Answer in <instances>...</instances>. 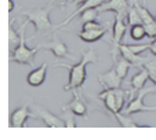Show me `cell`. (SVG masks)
<instances>
[{
  "mask_svg": "<svg viewBox=\"0 0 156 140\" xmlns=\"http://www.w3.org/2000/svg\"><path fill=\"white\" fill-rule=\"evenodd\" d=\"M155 87H156V85H155Z\"/></svg>",
  "mask_w": 156,
  "mask_h": 140,
  "instance_id": "cell-33",
  "label": "cell"
},
{
  "mask_svg": "<svg viewBox=\"0 0 156 140\" xmlns=\"http://www.w3.org/2000/svg\"><path fill=\"white\" fill-rule=\"evenodd\" d=\"M101 28H105V26H102V23L97 22V21H90V22H86V23H83L82 30H90V29H101Z\"/></svg>",
  "mask_w": 156,
  "mask_h": 140,
  "instance_id": "cell-27",
  "label": "cell"
},
{
  "mask_svg": "<svg viewBox=\"0 0 156 140\" xmlns=\"http://www.w3.org/2000/svg\"><path fill=\"white\" fill-rule=\"evenodd\" d=\"M35 111L37 118H40L46 126H50V128H62V126H65V120L54 115L51 111L43 110V108H36Z\"/></svg>",
  "mask_w": 156,
  "mask_h": 140,
  "instance_id": "cell-13",
  "label": "cell"
},
{
  "mask_svg": "<svg viewBox=\"0 0 156 140\" xmlns=\"http://www.w3.org/2000/svg\"><path fill=\"white\" fill-rule=\"evenodd\" d=\"M55 8V4L48 3L47 6L39 7V8H32V10H25L21 12V15H25L27 21L25 23H33L35 26V32H43V30H53V23L50 19L51 11Z\"/></svg>",
  "mask_w": 156,
  "mask_h": 140,
  "instance_id": "cell-2",
  "label": "cell"
},
{
  "mask_svg": "<svg viewBox=\"0 0 156 140\" xmlns=\"http://www.w3.org/2000/svg\"><path fill=\"white\" fill-rule=\"evenodd\" d=\"M112 48L118 51V52L120 54L123 58H126L129 62H131L133 66H137V67H140V69H141V67L148 62V59H149V58H144V56H140V54L133 52V51L130 50L129 47H127V44L113 43V41H112Z\"/></svg>",
  "mask_w": 156,
  "mask_h": 140,
  "instance_id": "cell-8",
  "label": "cell"
},
{
  "mask_svg": "<svg viewBox=\"0 0 156 140\" xmlns=\"http://www.w3.org/2000/svg\"><path fill=\"white\" fill-rule=\"evenodd\" d=\"M15 8V3L14 0H9V12H12V10Z\"/></svg>",
  "mask_w": 156,
  "mask_h": 140,
  "instance_id": "cell-30",
  "label": "cell"
},
{
  "mask_svg": "<svg viewBox=\"0 0 156 140\" xmlns=\"http://www.w3.org/2000/svg\"><path fill=\"white\" fill-rule=\"evenodd\" d=\"M98 59L94 48H90L88 51H82V58L75 65H66V63H54V66L66 67L69 70V80L68 84L64 85V91H73L79 89L83 87L86 81V66L88 63H95Z\"/></svg>",
  "mask_w": 156,
  "mask_h": 140,
  "instance_id": "cell-1",
  "label": "cell"
},
{
  "mask_svg": "<svg viewBox=\"0 0 156 140\" xmlns=\"http://www.w3.org/2000/svg\"><path fill=\"white\" fill-rule=\"evenodd\" d=\"M21 35H22V30L21 28L18 30H14L12 28L9 29V51L12 52V51L20 45L21 43Z\"/></svg>",
  "mask_w": 156,
  "mask_h": 140,
  "instance_id": "cell-20",
  "label": "cell"
},
{
  "mask_svg": "<svg viewBox=\"0 0 156 140\" xmlns=\"http://www.w3.org/2000/svg\"><path fill=\"white\" fill-rule=\"evenodd\" d=\"M127 22H124L120 14H115V21H113L112 28V41L113 43H122L124 35L127 32Z\"/></svg>",
  "mask_w": 156,
  "mask_h": 140,
  "instance_id": "cell-14",
  "label": "cell"
},
{
  "mask_svg": "<svg viewBox=\"0 0 156 140\" xmlns=\"http://www.w3.org/2000/svg\"><path fill=\"white\" fill-rule=\"evenodd\" d=\"M141 23H144L141 19V15L138 14L134 4H130V8L127 11V25L129 26H134V25H141Z\"/></svg>",
  "mask_w": 156,
  "mask_h": 140,
  "instance_id": "cell-21",
  "label": "cell"
},
{
  "mask_svg": "<svg viewBox=\"0 0 156 140\" xmlns=\"http://www.w3.org/2000/svg\"><path fill=\"white\" fill-rule=\"evenodd\" d=\"M130 37H131L133 40H136V41H140V40H142V38H145V37L148 38L147 29H145L144 23L131 26V29H130Z\"/></svg>",
  "mask_w": 156,
  "mask_h": 140,
  "instance_id": "cell-22",
  "label": "cell"
},
{
  "mask_svg": "<svg viewBox=\"0 0 156 140\" xmlns=\"http://www.w3.org/2000/svg\"><path fill=\"white\" fill-rule=\"evenodd\" d=\"M65 117H64V120H65V126L66 128H75L76 126V122H75V114L72 113V111H65Z\"/></svg>",
  "mask_w": 156,
  "mask_h": 140,
  "instance_id": "cell-26",
  "label": "cell"
},
{
  "mask_svg": "<svg viewBox=\"0 0 156 140\" xmlns=\"http://www.w3.org/2000/svg\"><path fill=\"white\" fill-rule=\"evenodd\" d=\"M115 118H116V121L119 122V125H120V126H126V128H129V126H131V128L141 126V125H138L136 121H133L131 118H129V117H127V114L118 113V114H115Z\"/></svg>",
  "mask_w": 156,
  "mask_h": 140,
  "instance_id": "cell-24",
  "label": "cell"
},
{
  "mask_svg": "<svg viewBox=\"0 0 156 140\" xmlns=\"http://www.w3.org/2000/svg\"><path fill=\"white\" fill-rule=\"evenodd\" d=\"M73 93V99L65 105L62 107V111H72L76 117H83V118H87V113H88V108H87V105H86L84 99H83L82 93H79L77 89H73L72 91Z\"/></svg>",
  "mask_w": 156,
  "mask_h": 140,
  "instance_id": "cell-5",
  "label": "cell"
},
{
  "mask_svg": "<svg viewBox=\"0 0 156 140\" xmlns=\"http://www.w3.org/2000/svg\"><path fill=\"white\" fill-rule=\"evenodd\" d=\"M98 80H100V84L104 89H116V88L122 87V80L123 78H120L116 69L112 66V69L108 70L106 73L100 74Z\"/></svg>",
  "mask_w": 156,
  "mask_h": 140,
  "instance_id": "cell-9",
  "label": "cell"
},
{
  "mask_svg": "<svg viewBox=\"0 0 156 140\" xmlns=\"http://www.w3.org/2000/svg\"><path fill=\"white\" fill-rule=\"evenodd\" d=\"M130 8L129 0H106L105 3H102L101 6L97 7V10L100 12H106L112 11L115 14H120L123 17Z\"/></svg>",
  "mask_w": 156,
  "mask_h": 140,
  "instance_id": "cell-10",
  "label": "cell"
},
{
  "mask_svg": "<svg viewBox=\"0 0 156 140\" xmlns=\"http://www.w3.org/2000/svg\"><path fill=\"white\" fill-rule=\"evenodd\" d=\"M112 55H113V67L116 69L118 74L120 76V78H126L127 73H129L130 67L133 66L131 62H129L126 58H123L122 55H118V51L112 50Z\"/></svg>",
  "mask_w": 156,
  "mask_h": 140,
  "instance_id": "cell-16",
  "label": "cell"
},
{
  "mask_svg": "<svg viewBox=\"0 0 156 140\" xmlns=\"http://www.w3.org/2000/svg\"><path fill=\"white\" fill-rule=\"evenodd\" d=\"M98 99L104 100V106L105 108L112 113L113 117L115 114H118V106H116V95H115V89H104V92L98 93Z\"/></svg>",
  "mask_w": 156,
  "mask_h": 140,
  "instance_id": "cell-15",
  "label": "cell"
},
{
  "mask_svg": "<svg viewBox=\"0 0 156 140\" xmlns=\"http://www.w3.org/2000/svg\"><path fill=\"white\" fill-rule=\"evenodd\" d=\"M46 77H47V63L44 62L39 67H36V69H33L32 72L28 73L27 82L30 87H40V85L44 84Z\"/></svg>",
  "mask_w": 156,
  "mask_h": 140,
  "instance_id": "cell-12",
  "label": "cell"
},
{
  "mask_svg": "<svg viewBox=\"0 0 156 140\" xmlns=\"http://www.w3.org/2000/svg\"><path fill=\"white\" fill-rule=\"evenodd\" d=\"M21 30H22V35H21V43L20 45L15 48L12 52H10V62H15V63H21V65H29L33 66V59L35 55L39 52L41 47L37 45L35 48H29L27 45V38H25V29H27V23H21Z\"/></svg>",
  "mask_w": 156,
  "mask_h": 140,
  "instance_id": "cell-3",
  "label": "cell"
},
{
  "mask_svg": "<svg viewBox=\"0 0 156 140\" xmlns=\"http://www.w3.org/2000/svg\"><path fill=\"white\" fill-rule=\"evenodd\" d=\"M108 32V28H101V29H90V30H82L77 33V37L80 40L86 41V43H95V41L101 40Z\"/></svg>",
  "mask_w": 156,
  "mask_h": 140,
  "instance_id": "cell-17",
  "label": "cell"
},
{
  "mask_svg": "<svg viewBox=\"0 0 156 140\" xmlns=\"http://www.w3.org/2000/svg\"><path fill=\"white\" fill-rule=\"evenodd\" d=\"M147 80H149V74H148L147 69L145 67H141L138 73H136L131 77V87L134 91H140L145 87L147 84Z\"/></svg>",
  "mask_w": 156,
  "mask_h": 140,
  "instance_id": "cell-18",
  "label": "cell"
},
{
  "mask_svg": "<svg viewBox=\"0 0 156 140\" xmlns=\"http://www.w3.org/2000/svg\"><path fill=\"white\" fill-rule=\"evenodd\" d=\"M100 18V11L97 8H86L80 15V21L83 23L90 22V21H97Z\"/></svg>",
  "mask_w": 156,
  "mask_h": 140,
  "instance_id": "cell-23",
  "label": "cell"
},
{
  "mask_svg": "<svg viewBox=\"0 0 156 140\" xmlns=\"http://www.w3.org/2000/svg\"><path fill=\"white\" fill-rule=\"evenodd\" d=\"M142 67H145V69H147L148 74H149V80L156 85V62L148 59V62Z\"/></svg>",
  "mask_w": 156,
  "mask_h": 140,
  "instance_id": "cell-25",
  "label": "cell"
},
{
  "mask_svg": "<svg viewBox=\"0 0 156 140\" xmlns=\"http://www.w3.org/2000/svg\"><path fill=\"white\" fill-rule=\"evenodd\" d=\"M41 48H44L46 51H50V52L54 54L55 58H69V59H73L69 56L71 51L69 48L66 47V44L58 37V35H54L53 36V40L50 43H43V44H39Z\"/></svg>",
  "mask_w": 156,
  "mask_h": 140,
  "instance_id": "cell-7",
  "label": "cell"
},
{
  "mask_svg": "<svg viewBox=\"0 0 156 140\" xmlns=\"http://www.w3.org/2000/svg\"><path fill=\"white\" fill-rule=\"evenodd\" d=\"M153 91H156V87L142 88V89H140V93H138V95H136V96H133L131 92H130V99L127 100L126 107L123 108V111H122V113L130 115V114L144 113V111H155L156 110V106H145L144 102H142L145 95L153 92Z\"/></svg>",
  "mask_w": 156,
  "mask_h": 140,
  "instance_id": "cell-4",
  "label": "cell"
},
{
  "mask_svg": "<svg viewBox=\"0 0 156 140\" xmlns=\"http://www.w3.org/2000/svg\"><path fill=\"white\" fill-rule=\"evenodd\" d=\"M58 2H59V3H61V7H62V8H64V7H65V3H66L68 0H58Z\"/></svg>",
  "mask_w": 156,
  "mask_h": 140,
  "instance_id": "cell-32",
  "label": "cell"
},
{
  "mask_svg": "<svg viewBox=\"0 0 156 140\" xmlns=\"http://www.w3.org/2000/svg\"><path fill=\"white\" fill-rule=\"evenodd\" d=\"M86 0H73L72 3H73V6H79V4H82V3H84Z\"/></svg>",
  "mask_w": 156,
  "mask_h": 140,
  "instance_id": "cell-31",
  "label": "cell"
},
{
  "mask_svg": "<svg viewBox=\"0 0 156 140\" xmlns=\"http://www.w3.org/2000/svg\"><path fill=\"white\" fill-rule=\"evenodd\" d=\"M131 3L134 4V7L137 8V11H138V14L141 15V19L142 22H144V25H149V23H156V18L153 17L152 14H151L149 11L147 10V7L141 6V4L137 2V0H131Z\"/></svg>",
  "mask_w": 156,
  "mask_h": 140,
  "instance_id": "cell-19",
  "label": "cell"
},
{
  "mask_svg": "<svg viewBox=\"0 0 156 140\" xmlns=\"http://www.w3.org/2000/svg\"><path fill=\"white\" fill-rule=\"evenodd\" d=\"M105 2H106V0H86L84 3H82V4H80V7H79V8H77L76 11H73V12H72V14L69 15V17L66 18V19H65V21H62L61 23H58L57 26H54V28H53V32H57V30H58V29H61V28H64L65 25H68L69 22H72V21H73L75 18H76L79 14H82V12L84 11L86 8H97L98 6H101V4H102V3H105Z\"/></svg>",
  "mask_w": 156,
  "mask_h": 140,
  "instance_id": "cell-11",
  "label": "cell"
},
{
  "mask_svg": "<svg viewBox=\"0 0 156 140\" xmlns=\"http://www.w3.org/2000/svg\"><path fill=\"white\" fill-rule=\"evenodd\" d=\"M149 51L156 56V38H153L152 43L149 44Z\"/></svg>",
  "mask_w": 156,
  "mask_h": 140,
  "instance_id": "cell-29",
  "label": "cell"
},
{
  "mask_svg": "<svg viewBox=\"0 0 156 140\" xmlns=\"http://www.w3.org/2000/svg\"><path fill=\"white\" fill-rule=\"evenodd\" d=\"M127 47H129L133 52H136V54H141V52H144V51L149 50V44H138V45H131V44H127Z\"/></svg>",
  "mask_w": 156,
  "mask_h": 140,
  "instance_id": "cell-28",
  "label": "cell"
},
{
  "mask_svg": "<svg viewBox=\"0 0 156 140\" xmlns=\"http://www.w3.org/2000/svg\"><path fill=\"white\" fill-rule=\"evenodd\" d=\"M29 118H37L36 114H32L29 110V103H25L24 106L15 108L10 114V126L14 128H21V126L27 125V121Z\"/></svg>",
  "mask_w": 156,
  "mask_h": 140,
  "instance_id": "cell-6",
  "label": "cell"
}]
</instances>
